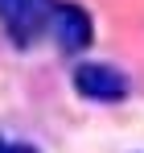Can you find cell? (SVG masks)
<instances>
[{
	"label": "cell",
	"instance_id": "cell-1",
	"mask_svg": "<svg viewBox=\"0 0 144 153\" xmlns=\"http://www.w3.org/2000/svg\"><path fill=\"white\" fill-rule=\"evenodd\" d=\"M70 79H74V91L82 100H95V103H120L132 91L128 75L120 66H111V62H78Z\"/></svg>",
	"mask_w": 144,
	"mask_h": 153
},
{
	"label": "cell",
	"instance_id": "cell-2",
	"mask_svg": "<svg viewBox=\"0 0 144 153\" xmlns=\"http://www.w3.org/2000/svg\"><path fill=\"white\" fill-rule=\"evenodd\" d=\"M54 17V0H0V25L17 46H29Z\"/></svg>",
	"mask_w": 144,
	"mask_h": 153
},
{
	"label": "cell",
	"instance_id": "cell-3",
	"mask_svg": "<svg viewBox=\"0 0 144 153\" xmlns=\"http://www.w3.org/2000/svg\"><path fill=\"white\" fill-rule=\"evenodd\" d=\"M49 25H54V37H58V46L66 54H82L95 42V21H91V13L82 4H54Z\"/></svg>",
	"mask_w": 144,
	"mask_h": 153
},
{
	"label": "cell",
	"instance_id": "cell-4",
	"mask_svg": "<svg viewBox=\"0 0 144 153\" xmlns=\"http://www.w3.org/2000/svg\"><path fill=\"white\" fill-rule=\"evenodd\" d=\"M0 153H37V149L25 145V141H0Z\"/></svg>",
	"mask_w": 144,
	"mask_h": 153
}]
</instances>
